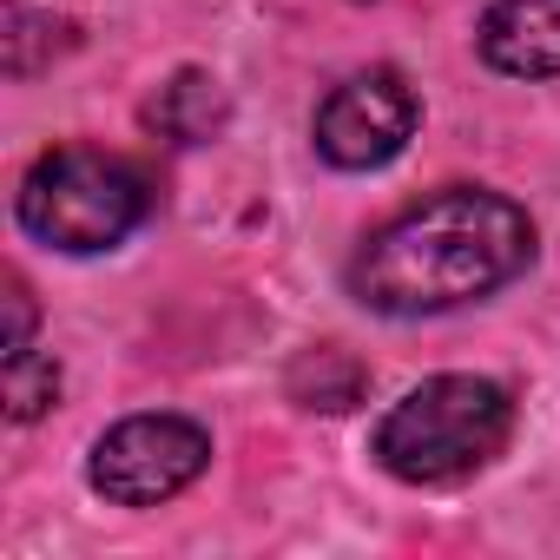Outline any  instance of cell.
<instances>
[{"mask_svg":"<svg viewBox=\"0 0 560 560\" xmlns=\"http://www.w3.org/2000/svg\"><path fill=\"white\" fill-rule=\"evenodd\" d=\"M534 264V218L488 185H448L350 257V298L376 317H442L494 298Z\"/></svg>","mask_w":560,"mask_h":560,"instance_id":"1","label":"cell"},{"mask_svg":"<svg viewBox=\"0 0 560 560\" xmlns=\"http://www.w3.org/2000/svg\"><path fill=\"white\" fill-rule=\"evenodd\" d=\"M514 435V396L494 376H429L402 402L383 409L370 455L383 475L409 488H448L481 475Z\"/></svg>","mask_w":560,"mask_h":560,"instance_id":"2","label":"cell"},{"mask_svg":"<svg viewBox=\"0 0 560 560\" xmlns=\"http://www.w3.org/2000/svg\"><path fill=\"white\" fill-rule=\"evenodd\" d=\"M14 211L34 244L67 250V257H100L152 218V178L126 152L54 145L27 165Z\"/></svg>","mask_w":560,"mask_h":560,"instance_id":"3","label":"cell"},{"mask_svg":"<svg viewBox=\"0 0 560 560\" xmlns=\"http://www.w3.org/2000/svg\"><path fill=\"white\" fill-rule=\"evenodd\" d=\"M211 468V435L191 416H126L93 442L86 481L113 508H159Z\"/></svg>","mask_w":560,"mask_h":560,"instance_id":"4","label":"cell"},{"mask_svg":"<svg viewBox=\"0 0 560 560\" xmlns=\"http://www.w3.org/2000/svg\"><path fill=\"white\" fill-rule=\"evenodd\" d=\"M416 119H422L416 86L396 67H370V73H350L317 106V152L337 172H376L409 145Z\"/></svg>","mask_w":560,"mask_h":560,"instance_id":"5","label":"cell"},{"mask_svg":"<svg viewBox=\"0 0 560 560\" xmlns=\"http://www.w3.org/2000/svg\"><path fill=\"white\" fill-rule=\"evenodd\" d=\"M475 47L508 80H560V0H494Z\"/></svg>","mask_w":560,"mask_h":560,"instance_id":"6","label":"cell"},{"mask_svg":"<svg viewBox=\"0 0 560 560\" xmlns=\"http://www.w3.org/2000/svg\"><path fill=\"white\" fill-rule=\"evenodd\" d=\"M145 119H152L165 139H178V145H205V139L224 126V93H218V80H205V73H178V80L145 106Z\"/></svg>","mask_w":560,"mask_h":560,"instance_id":"7","label":"cell"},{"mask_svg":"<svg viewBox=\"0 0 560 560\" xmlns=\"http://www.w3.org/2000/svg\"><path fill=\"white\" fill-rule=\"evenodd\" d=\"M73 47V27L40 14V8H8L0 14V54H8V80H34L47 60Z\"/></svg>","mask_w":560,"mask_h":560,"instance_id":"8","label":"cell"},{"mask_svg":"<svg viewBox=\"0 0 560 560\" xmlns=\"http://www.w3.org/2000/svg\"><path fill=\"white\" fill-rule=\"evenodd\" d=\"M54 402H60V370H54V357H34V350L8 357V416H14V422H40Z\"/></svg>","mask_w":560,"mask_h":560,"instance_id":"9","label":"cell"},{"mask_svg":"<svg viewBox=\"0 0 560 560\" xmlns=\"http://www.w3.org/2000/svg\"><path fill=\"white\" fill-rule=\"evenodd\" d=\"M34 350V291L21 277H8V357Z\"/></svg>","mask_w":560,"mask_h":560,"instance_id":"10","label":"cell"}]
</instances>
